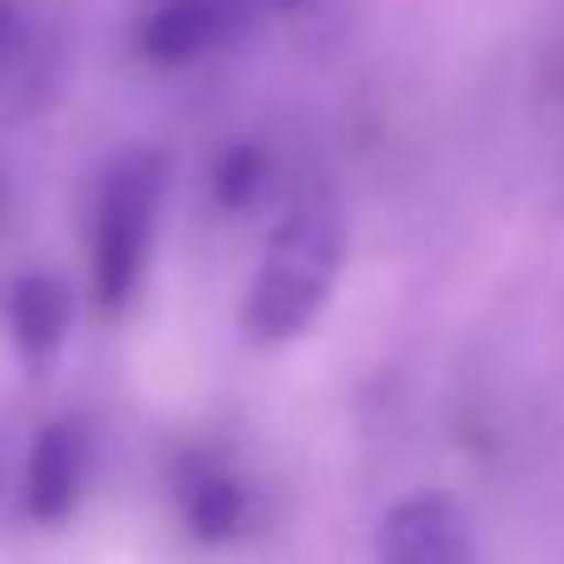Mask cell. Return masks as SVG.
I'll list each match as a JSON object with an SVG mask.
<instances>
[{
  "mask_svg": "<svg viewBox=\"0 0 564 564\" xmlns=\"http://www.w3.org/2000/svg\"><path fill=\"white\" fill-rule=\"evenodd\" d=\"M89 476V446L85 431L69 426V421H55L35 436V451H30V470H25V516L40 520V525H55L75 510L79 490H85Z\"/></svg>",
  "mask_w": 564,
  "mask_h": 564,
  "instance_id": "4",
  "label": "cell"
},
{
  "mask_svg": "<svg viewBox=\"0 0 564 564\" xmlns=\"http://www.w3.org/2000/svg\"><path fill=\"white\" fill-rule=\"evenodd\" d=\"M278 6H297V0H278Z\"/></svg>",
  "mask_w": 564,
  "mask_h": 564,
  "instance_id": "9",
  "label": "cell"
},
{
  "mask_svg": "<svg viewBox=\"0 0 564 564\" xmlns=\"http://www.w3.org/2000/svg\"><path fill=\"white\" fill-rule=\"evenodd\" d=\"M248 516V496L238 490V480L218 476V470H204V476L188 480L184 490V525L194 530L198 540L218 545V540H234L238 525Z\"/></svg>",
  "mask_w": 564,
  "mask_h": 564,
  "instance_id": "7",
  "label": "cell"
},
{
  "mask_svg": "<svg viewBox=\"0 0 564 564\" xmlns=\"http://www.w3.org/2000/svg\"><path fill=\"white\" fill-rule=\"evenodd\" d=\"M218 10L208 0H164L154 15L139 25V55L159 59V65H178V59L204 55L218 40Z\"/></svg>",
  "mask_w": 564,
  "mask_h": 564,
  "instance_id": "5",
  "label": "cell"
},
{
  "mask_svg": "<svg viewBox=\"0 0 564 564\" xmlns=\"http://www.w3.org/2000/svg\"><path fill=\"white\" fill-rule=\"evenodd\" d=\"M476 530L446 496H411L377 525V564H470Z\"/></svg>",
  "mask_w": 564,
  "mask_h": 564,
  "instance_id": "3",
  "label": "cell"
},
{
  "mask_svg": "<svg viewBox=\"0 0 564 564\" xmlns=\"http://www.w3.org/2000/svg\"><path fill=\"white\" fill-rule=\"evenodd\" d=\"M10 327L25 357H50L69 327V292L59 278L30 273L10 288Z\"/></svg>",
  "mask_w": 564,
  "mask_h": 564,
  "instance_id": "6",
  "label": "cell"
},
{
  "mask_svg": "<svg viewBox=\"0 0 564 564\" xmlns=\"http://www.w3.org/2000/svg\"><path fill=\"white\" fill-rule=\"evenodd\" d=\"M258 184H263V154L258 149H248V144H238V149H228L224 154V164H218V198H224L228 208H243L248 198L258 194Z\"/></svg>",
  "mask_w": 564,
  "mask_h": 564,
  "instance_id": "8",
  "label": "cell"
},
{
  "mask_svg": "<svg viewBox=\"0 0 564 564\" xmlns=\"http://www.w3.org/2000/svg\"><path fill=\"white\" fill-rule=\"evenodd\" d=\"M341 218L332 204H302L273 228L243 297V332L263 347L292 341L312 327L341 273Z\"/></svg>",
  "mask_w": 564,
  "mask_h": 564,
  "instance_id": "1",
  "label": "cell"
},
{
  "mask_svg": "<svg viewBox=\"0 0 564 564\" xmlns=\"http://www.w3.org/2000/svg\"><path fill=\"white\" fill-rule=\"evenodd\" d=\"M159 194H164V154H129L105 174L95 234H89V273H95V302L105 317H119L139 288Z\"/></svg>",
  "mask_w": 564,
  "mask_h": 564,
  "instance_id": "2",
  "label": "cell"
}]
</instances>
